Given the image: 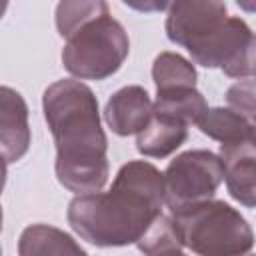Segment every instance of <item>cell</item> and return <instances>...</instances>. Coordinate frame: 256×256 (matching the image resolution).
I'll return each instance as SVG.
<instances>
[{
  "label": "cell",
  "instance_id": "obj_22",
  "mask_svg": "<svg viewBox=\"0 0 256 256\" xmlns=\"http://www.w3.org/2000/svg\"><path fill=\"white\" fill-rule=\"evenodd\" d=\"M242 256H254V254H252V252H248V254H242Z\"/></svg>",
  "mask_w": 256,
  "mask_h": 256
},
{
  "label": "cell",
  "instance_id": "obj_8",
  "mask_svg": "<svg viewBox=\"0 0 256 256\" xmlns=\"http://www.w3.org/2000/svg\"><path fill=\"white\" fill-rule=\"evenodd\" d=\"M152 116V100L150 94L138 86H122L116 90L106 106H104V120L108 128L118 136H132L138 134Z\"/></svg>",
  "mask_w": 256,
  "mask_h": 256
},
{
  "label": "cell",
  "instance_id": "obj_16",
  "mask_svg": "<svg viewBox=\"0 0 256 256\" xmlns=\"http://www.w3.org/2000/svg\"><path fill=\"white\" fill-rule=\"evenodd\" d=\"M108 10V4L102 0H64L56 6V30L66 38L86 20Z\"/></svg>",
  "mask_w": 256,
  "mask_h": 256
},
{
  "label": "cell",
  "instance_id": "obj_11",
  "mask_svg": "<svg viewBox=\"0 0 256 256\" xmlns=\"http://www.w3.org/2000/svg\"><path fill=\"white\" fill-rule=\"evenodd\" d=\"M196 126L202 134L220 142V146L242 144V142L254 140V122L230 110L228 106L206 108V112L200 116Z\"/></svg>",
  "mask_w": 256,
  "mask_h": 256
},
{
  "label": "cell",
  "instance_id": "obj_15",
  "mask_svg": "<svg viewBox=\"0 0 256 256\" xmlns=\"http://www.w3.org/2000/svg\"><path fill=\"white\" fill-rule=\"evenodd\" d=\"M136 246L144 256H158V254L168 252V250H182L184 248L172 216H166V214H160L154 218V222L138 238Z\"/></svg>",
  "mask_w": 256,
  "mask_h": 256
},
{
  "label": "cell",
  "instance_id": "obj_5",
  "mask_svg": "<svg viewBox=\"0 0 256 256\" xmlns=\"http://www.w3.org/2000/svg\"><path fill=\"white\" fill-rule=\"evenodd\" d=\"M62 66L74 80H104L116 74L130 52L124 26L112 18L110 8L72 30L64 38Z\"/></svg>",
  "mask_w": 256,
  "mask_h": 256
},
{
  "label": "cell",
  "instance_id": "obj_2",
  "mask_svg": "<svg viewBox=\"0 0 256 256\" xmlns=\"http://www.w3.org/2000/svg\"><path fill=\"white\" fill-rule=\"evenodd\" d=\"M162 172L146 160L122 164L110 190L74 196L66 210L70 228L100 248L136 244L162 214Z\"/></svg>",
  "mask_w": 256,
  "mask_h": 256
},
{
  "label": "cell",
  "instance_id": "obj_23",
  "mask_svg": "<svg viewBox=\"0 0 256 256\" xmlns=\"http://www.w3.org/2000/svg\"><path fill=\"white\" fill-rule=\"evenodd\" d=\"M0 256H2V246H0Z\"/></svg>",
  "mask_w": 256,
  "mask_h": 256
},
{
  "label": "cell",
  "instance_id": "obj_1",
  "mask_svg": "<svg viewBox=\"0 0 256 256\" xmlns=\"http://www.w3.org/2000/svg\"><path fill=\"white\" fill-rule=\"evenodd\" d=\"M42 110L56 144L58 182L76 196L100 192L108 182L110 162L92 88L74 78L56 80L42 94Z\"/></svg>",
  "mask_w": 256,
  "mask_h": 256
},
{
  "label": "cell",
  "instance_id": "obj_21",
  "mask_svg": "<svg viewBox=\"0 0 256 256\" xmlns=\"http://www.w3.org/2000/svg\"><path fill=\"white\" fill-rule=\"evenodd\" d=\"M0 232H2V206H0Z\"/></svg>",
  "mask_w": 256,
  "mask_h": 256
},
{
  "label": "cell",
  "instance_id": "obj_10",
  "mask_svg": "<svg viewBox=\"0 0 256 256\" xmlns=\"http://www.w3.org/2000/svg\"><path fill=\"white\" fill-rule=\"evenodd\" d=\"M18 256H88L64 230L50 224H30L18 240Z\"/></svg>",
  "mask_w": 256,
  "mask_h": 256
},
{
  "label": "cell",
  "instance_id": "obj_12",
  "mask_svg": "<svg viewBox=\"0 0 256 256\" xmlns=\"http://www.w3.org/2000/svg\"><path fill=\"white\" fill-rule=\"evenodd\" d=\"M188 138V128L180 122L152 114L146 126L136 134V150L148 158H166Z\"/></svg>",
  "mask_w": 256,
  "mask_h": 256
},
{
  "label": "cell",
  "instance_id": "obj_4",
  "mask_svg": "<svg viewBox=\"0 0 256 256\" xmlns=\"http://www.w3.org/2000/svg\"><path fill=\"white\" fill-rule=\"evenodd\" d=\"M182 246L196 256H242L252 252L254 232L248 220L224 200H208L172 214Z\"/></svg>",
  "mask_w": 256,
  "mask_h": 256
},
{
  "label": "cell",
  "instance_id": "obj_20",
  "mask_svg": "<svg viewBox=\"0 0 256 256\" xmlns=\"http://www.w3.org/2000/svg\"><path fill=\"white\" fill-rule=\"evenodd\" d=\"M6 8H8V2H0V20H2V16H4Z\"/></svg>",
  "mask_w": 256,
  "mask_h": 256
},
{
  "label": "cell",
  "instance_id": "obj_9",
  "mask_svg": "<svg viewBox=\"0 0 256 256\" xmlns=\"http://www.w3.org/2000/svg\"><path fill=\"white\" fill-rule=\"evenodd\" d=\"M218 158L224 168V182L230 192V196L240 202L246 208H254L256 198V144L242 142V144H230L220 146Z\"/></svg>",
  "mask_w": 256,
  "mask_h": 256
},
{
  "label": "cell",
  "instance_id": "obj_19",
  "mask_svg": "<svg viewBox=\"0 0 256 256\" xmlns=\"http://www.w3.org/2000/svg\"><path fill=\"white\" fill-rule=\"evenodd\" d=\"M158 256H188V254H184L182 250H168V252H162Z\"/></svg>",
  "mask_w": 256,
  "mask_h": 256
},
{
  "label": "cell",
  "instance_id": "obj_6",
  "mask_svg": "<svg viewBox=\"0 0 256 256\" xmlns=\"http://www.w3.org/2000/svg\"><path fill=\"white\" fill-rule=\"evenodd\" d=\"M222 182L224 168L218 154L204 148L178 154L162 172L164 204L170 216L212 200Z\"/></svg>",
  "mask_w": 256,
  "mask_h": 256
},
{
  "label": "cell",
  "instance_id": "obj_7",
  "mask_svg": "<svg viewBox=\"0 0 256 256\" xmlns=\"http://www.w3.org/2000/svg\"><path fill=\"white\" fill-rule=\"evenodd\" d=\"M30 142L32 132L24 96L10 86H0V156L6 162H18L26 156Z\"/></svg>",
  "mask_w": 256,
  "mask_h": 256
},
{
  "label": "cell",
  "instance_id": "obj_13",
  "mask_svg": "<svg viewBox=\"0 0 256 256\" xmlns=\"http://www.w3.org/2000/svg\"><path fill=\"white\" fill-rule=\"evenodd\" d=\"M208 104L202 92L196 88H172L156 92V100L152 102V114L174 120L190 128L200 120L206 112Z\"/></svg>",
  "mask_w": 256,
  "mask_h": 256
},
{
  "label": "cell",
  "instance_id": "obj_3",
  "mask_svg": "<svg viewBox=\"0 0 256 256\" xmlns=\"http://www.w3.org/2000/svg\"><path fill=\"white\" fill-rule=\"evenodd\" d=\"M166 36L188 50L194 64L220 68L230 78L254 76V32L230 16L218 0H178L168 4Z\"/></svg>",
  "mask_w": 256,
  "mask_h": 256
},
{
  "label": "cell",
  "instance_id": "obj_17",
  "mask_svg": "<svg viewBox=\"0 0 256 256\" xmlns=\"http://www.w3.org/2000/svg\"><path fill=\"white\" fill-rule=\"evenodd\" d=\"M228 108L254 122V78H242L226 90Z\"/></svg>",
  "mask_w": 256,
  "mask_h": 256
},
{
  "label": "cell",
  "instance_id": "obj_18",
  "mask_svg": "<svg viewBox=\"0 0 256 256\" xmlns=\"http://www.w3.org/2000/svg\"><path fill=\"white\" fill-rule=\"evenodd\" d=\"M6 160L0 156V194H2V190H4V184H6Z\"/></svg>",
  "mask_w": 256,
  "mask_h": 256
},
{
  "label": "cell",
  "instance_id": "obj_14",
  "mask_svg": "<svg viewBox=\"0 0 256 256\" xmlns=\"http://www.w3.org/2000/svg\"><path fill=\"white\" fill-rule=\"evenodd\" d=\"M196 68L176 52H160L152 62V80L156 92L172 88H196Z\"/></svg>",
  "mask_w": 256,
  "mask_h": 256
}]
</instances>
